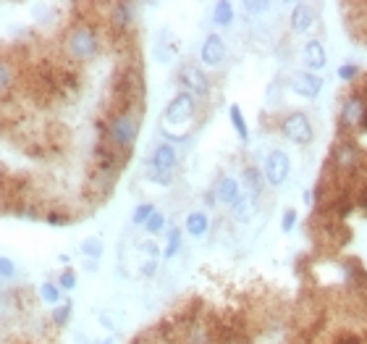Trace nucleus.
Returning <instances> with one entry per match:
<instances>
[{"mask_svg": "<svg viewBox=\"0 0 367 344\" xmlns=\"http://www.w3.org/2000/svg\"><path fill=\"white\" fill-rule=\"evenodd\" d=\"M139 126H142V108L110 113L105 121H100V142L129 155L137 137H139Z\"/></svg>", "mask_w": 367, "mask_h": 344, "instance_id": "nucleus-1", "label": "nucleus"}, {"mask_svg": "<svg viewBox=\"0 0 367 344\" xmlns=\"http://www.w3.org/2000/svg\"><path fill=\"white\" fill-rule=\"evenodd\" d=\"M60 47H63V56L73 63H89L92 58H97V53L103 47V37H100L95 24L73 21L71 27L63 32Z\"/></svg>", "mask_w": 367, "mask_h": 344, "instance_id": "nucleus-2", "label": "nucleus"}, {"mask_svg": "<svg viewBox=\"0 0 367 344\" xmlns=\"http://www.w3.org/2000/svg\"><path fill=\"white\" fill-rule=\"evenodd\" d=\"M194 113H197V98L187 90L176 92L163 113V135L174 142H184L194 126Z\"/></svg>", "mask_w": 367, "mask_h": 344, "instance_id": "nucleus-3", "label": "nucleus"}, {"mask_svg": "<svg viewBox=\"0 0 367 344\" xmlns=\"http://www.w3.org/2000/svg\"><path fill=\"white\" fill-rule=\"evenodd\" d=\"M110 100H113V111H129V108H142L145 100V76L139 63H129L123 69H118L113 76V90H110Z\"/></svg>", "mask_w": 367, "mask_h": 344, "instance_id": "nucleus-4", "label": "nucleus"}, {"mask_svg": "<svg viewBox=\"0 0 367 344\" xmlns=\"http://www.w3.org/2000/svg\"><path fill=\"white\" fill-rule=\"evenodd\" d=\"M331 165L341 176H354L362 171V150L352 137H341L333 145V155H331Z\"/></svg>", "mask_w": 367, "mask_h": 344, "instance_id": "nucleus-5", "label": "nucleus"}, {"mask_svg": "<svg viewBox=\"0 0 367 344\" xmlns=\"http://www.w3.org/2000/svg\"><path fill=\"white\" fill-rule=\"evenodd\" d=\"M279 132L283 135V139H289L294 145H309L315 139V126L305 111H292L279 121Z\"/></svg>", "mask_w": 367, "mask_h": 344, "instance_id": "nucleus-6", "label": "nucleus"}, {"mask_svg": "<svg viewBox=\"0 0 367 344\" xmlns=\"http://www.w3.org/2000/svg\"><path fill=\"white\" fill-rule=\"evenodd\" d=\"M178 165V152L171 142H161L150 155V179L158 184H171Z\"/></svg>", "mask_w": 367, "mask_h": 344, "instance_id": "nucleus-7", "label": "nucleus"}, {"mask_svg": "<svg viewBox=\"0 0 367 344\" xmlns=\"http://www.w3.org/2000/svg\"><path fill=\"white\" fill-rule=\"evenodd\" d=\"M289 174H292V158H289L283 150H270L263 163L265 184H270V187H283L286 179H289Z\"/></svg>", "mask_w": 367, "mask_h": 344, "instance_id": "nucleus-8", "label": "nucleus"}, {"mask_svg": "<svg viewBox=\"0 0 367 344\" xmlns=\"http://www.w3.org/2000/svg\"><path fill=\"white\" fill-rule=\"evenodd\" d=\"M367 113V98L362 90H352L341 100V126L344 129H359L362 116Z\"/></svg>", "mask_w": 367, "mask_h": 344, "instance_id": "nucleus-9", "label": "nucleus"}, {"mask_svg": "<svg viewBox=\"0 0 367 344\" xmlns=\"http://www.w3.org/2000/svg\"><path fill=\"white\" fill-rule=\"evenodd\" d=\"M178 82H181L184 90L191 92L194 98H207V95H210V79H207V74L197 63H184V66L178 69Z\"/></svg>", "mask_w": 367, "mask_h": 344, "instance_id": "nucleus-10", "label": "nucleus"}, {"mask_svg": "<svg viewBox=\"0 0 367 344\" xmlns=\"http://www.w3.org/2000/svg\"><path fill=\"white\" fill-rule=\"evenodd\" d=\"M223 60H226V43L220 34L213 32V34H207L202 47H200V63L205 69H218V66H223Z\"/></svg>", "mask_w": 367, "mask_h": 344, "instance_id": "nucleus-11", "label": "nucleus"}, {"mask_svg": "<svg viewBox=\"0 0 367 344\" xmlns=\"http://www.w3.org/2000/svg\"><path fill=\"white\" fill-rule=\"evenodd\" d=\"M289 87H292L299 98L305 100H315L320 92H323V79L318 74H309V71H296L289 79Z\"/></svg>", "mask_w": 367, "mask_h": 344, "instance_id": "nucleus-12", "label": "nucleus"}, {"mask_svg": "<svg viewBox=\"0 0 367 344\" xmlns=\"http://www.w3.org/2000/svg\"><path fill=\"white\" fill-rule=\"evenodd\" d=\"M108 21L116 32L126 34L137 24V8L132 3H110L108 5Z\"/></svg>", "mask_w": 367, "mask_h": 344, "instance_id": "nucleus-13", "label": "nucleus"}, {"mask_svg": "<svg viewBox=\"0 0 367 344\" xmlns=\"http://www.w3.org/2000/svg\"><path fill=\"white\" fill-rule=\"evenodd\" d=\"M241 181L234 179V176H220L215 181V187H213V197H215V203L220 205H226V208H231L236 200L241 197Z\"/></svg>", "mask_w": 367, "mask_h": 344, "instance_id": "nucleus-14", "label": "nucleus"}, {"mask_svg": "<svg viewBox=\"0 0 367 344\" xmlns=\"http://www.w3.org/2000/svg\"><path fill=\"white\" fill-rule=\"evenodd\" d=\"M315 24V8L312 3H294L292 16H289V27L294 34H307Z\"/></svg>", "mask_w": 367, "mask_h": 344, "instance_id": "nucleus-15", "label": "nucleus"}, {"mask_svg": "<svg viewBox=\"0 0 367 344\" xmlns=\"http://www.w3.org/2000/svg\"><path fill=\"white\" fill-rule=\"evenodd\" d=\"M305 71L309 74H318L328 66V56H325V45L320 40H307L305 43Z\"/></svg>", "mask_w": 367, "mask_h": 344, "instance_id": "nucleus-16", "label": "nucleus"}, {"mask_svg": "<svg viewBox=\"0 0 367 344\" xmlns=\"http://www.w3.org/2000/svg\"><path fill=\"white\" fill-rule=\"evenodd\" d=\"M19 84V69L16 60L5 53H0V98H8Z\"/></svg>", "mask_w": 367, "mask_h": 344, "instance_id": "nucleus-17", "label": "nucleus"}, {"mask_svg": "<svg viewBox=\"0 0 367 344\" xmlns=\"http://www.w3.org/2000/svg\"><path fill=\"white\" fill-rule=\"evenodd\" d=\"M257 213V197H252L250 192H241V197L231 205V218L236 224H250Z\"/></svg>", "mask_w": 367, "mask_h": 344, "instance_id": "nucleus-18", "label": "nucleus"}, {"mask_svg": "<svg viewBox=\"0 0 367 344\" xmlns=\"http://www.w3.org/2000/svg\"><path fill=\"white\" fill-rule=\"evenodd\" d=\"M184 229H187L189 237L202 240L207 234V229H210V216H207L205 210H191L189 216H187V221H184Z\"/></svg>", "mask_w": 367, "mask_h": 344, "instance_id": "nucleus-19", "label": "nucleus"}, {"mask_svg": "<svg viewBox=\"0 0 367 344\" xmlns=\"http://www.w3.org/2000/svg\"><path fill=\"white\" fill-rule=\"evenodd\" d=\"M265 184V176H263V171H257L254 165H247L244 168V174H241V190L244 192H250L252 197H260L263 195V187Z\"/></svg>", "mask_w": 367, "mask_h": 344, "instance_id": "nucleus-20", "label": "nucleus"}, {"mask_svg": "<svg viewBox=\"0 0 367 344\" xmlns=\"http://www.w3.org/2000/svg\"><path fill=\"white\" fill-rule=\"evenodd\" d=\"M236 19V11H234V3L231 0H218L215 5H213V24L220 27V30H226V27H231Z\"/></svg>", "mask_w": 367, "mask_h": 344, "instance_id": "nucleus-21", "label": "nucleus"}, {"mask_svg": "<svg viewBox=\"0 0 367 344\" xmlns=\"http://www.w3.org/2000/svg\"><path fill=\"white\" fill-rule=\"evenodd\" d=\"M228 119H231V126H234V132L239 135V139L247 145V142H250V126H247V119H244V113H241L239 105H231V108H228Z\"/></svg>", "mask_w": 367, "mask_h": 344, "instance_id": "nucleus-22", "label": "nucleus"}, {"mask_svg": "<svg viewBox=\"0 0 367 344\" xmlns=\"http://www.w3.org/2000/svg\"><path fill=\"white\" fill-rule=\"evenodd\" d=\"M103 250H105V244L100 237H87V240L82 242V255H84L87 260H92V263H97V260L103 257Z\"/></svg>", "mask_w": 367, "mask_h": 344, "instance_id": "nucleus-23", "label": "nucleus"}, {"mask_svg": "<svg viewBox=\"0 0 367 344\" xmlns=\"http://www.w3.org/2000/svg\"><path fill=\"white\" fill-rule=\"evenodd\" d=\"M155 216V205L152 203H139L132 213V224L134 226H147V221Z\"/></svg>", "mask_w": 367, "mask_h": 344, "instance_id": "nucleus-24", "label": "nucleus"}, {"mask_svg": "<svg viewBox=\"0 0 367 344\" xmlns=\"http://www.w3.org/2000/svg\"><path fill=\"white\" fill-rule=\"evenodd\" d=\"M181 250V229H171L168 231V244H165V250H163V257L165 260H174Z\"/></svg>", "mask_w": 367, "mask_h": 344, "instance_id": "nucleus-25", "label": "nucleus"}, {"mask_svg": "<svg viewBox=\"0 0 367 344\" xmlns=\"http://www.w3.org/2000/svg\"><path fill=\"white\" fill-rule=\"evenodd\" d=\"M60 295H63V289H60L58 284H53V282H45V284L40 286V299L47 302V305H58Z\"/></svg>", "mask_w": 367, "mask_h": 344, "instance_id": "nucleus-26", "label": "nucleus"}, {"mask_svg": "<svg viewBox=\"0 0 367 344\" xmlns=\"http://www.w3.org/2000/svg\"><path fill=\"white\" fill-rule=\"evenodd\" d=\"M50 321H53L58 329H63V326L71 321V302H66V305H58V308L50 313Z\"/></svg>", "mask_w": 367, "mask_h": 344, "instance_id": "nucleus-27", "label": "nucleus"}, {"mask_svg": "<svg viewBox=\"0 0 367 344\" xmlns=\"http://www.w3.org/2000/svg\"><path fill=\"white\" fill-rule=\"evenodd\" d=\"M333 208H336V216L338 218H346V216H352V210H354V200L349 195H341L333 203Z\"/></svg>", "mask_w": 367, "mask_h": 344, "instance_id": "nucleus-28", "label": "nucleus"}, {"mask_svg": "<svg viewBox=\"0 0 367 344\" xmlns=\"http://www.w3.org/2000/svg\"><path fill=\"white\" fill-rule=\"evenodd\" d=\"M145 229H147V234H152V237H155V234H163V231H165V216H163L161 210H155V216L147 221Z\"/></svg>", "mask_w": 367, "mask_h": 344, "instance_id": "nucleus-29", "label": "nucleus"}, {"mask_svg": "<svg viewBox=\"0 0 367 344\" xmlns=\"http://www.w3.org/2000/svg\"><path fill=\"white\" fill-rule=\"evenodd\" d=\"M359 76V66L357 63H344V66H338V79L341 82H354Z\"/></svg>", "mask_w": 367, "mask_h": 344, "instance_id": "nucleus-30", "label": "nucleus"}, {"mask_svg": "<svg viewBox=\"0 0 367 344\" xmlns=\"http://www.w3.org/2000/svg\"><path fill=\"white\" fill-rule=\"evenodd\" d=\"M76 282H79V279H76V273H73L71 268L60 271V279H58V286H60V289H69V292H71L73 286H76Z\"/></svg>", "mask_w": 367, "mask_h": 344, "instance_id": "nucleus-31", "label": "nucleus"}, {"mask_svg": "<svg viewBox=\"0 0 367 344\" xmlns=\"http://www.w3.org/2000/svg\"><path fill=\"white\" fill-rule=\"evenodd\" d=\"M270 8V3H265V0H247L244 3V11L252 16H257V14H265Z\"/></svg>", "mask_w": 367, "mask_h": 344, "instance_id": "nucleus-32", "label": "nucleus"}, {"mask_svg": "<svg viewBox=\"0 0 367 344\" xmlns=\"http://www.w3.org/2000/svg\"><path fill=\"white\" fill-rule=\"evenodd\" d=\"M0 276H3V279H14L16 276L14 260H8V257H3V255H0Z\"/></svg>", "mask_w": 367, "mask_h": 344, "instance_id": "nucleus-33", "label": "nucleus"}, {"mask_svg": "<svg viewBox=\"0 0 367 344\" xmlns=\"http://www.w3.org/2000/svg\"><path fill=\"white\" fill-rule=\"evenodd\" d=\"M294 224H296V210H286L283 218H281V229H283V231H292Z\"/></svg>", "mask_w": 367, "mask_h": 344, "instance_id": "nucleus-34", "label": "nucleus"}, {"mask_svg": "<svg viewBox=\"0 0 367 344\" xmlns=\"http://www.w3.org/2000/svg\"><path fill=\"white\" fill-rule=\"evenodd\" d=\"M47 221H50V224H56V226L69 224V216H60V213H47Z\"/></svg>", "mask_w": 367, "mask_h": 344, "instance_id": "nucleus-35", "label": "nucleus"}, {"mask_svg": "<svg viewBox=\"0 0 367 344\" xmlns=\"http://www.w3.org/2000/svg\"><path fill=\"white\" fill-rule=\"evenodd\" d=\"M155 271H158V260H147L145 266H142V273H145V276H155Z\"/></svg>", "mask_w": 367, "mask_h": 344, "instance_id": "nucleus-36", "label": "nucleus"}, {"mask_svg": "<svg viewBox=\"0 0 367 344\" xmlns=\"http://www.w3.org/2000/svg\"><path fill=\"white\" fill-rule=\"evenodd\" d=\"M359 208L367 210V184L362 187V192H359Z\"/></svg>", "mask_w": 367, "mask_h": 344, "instance_id": "nucleus-37", "label": "nucleus"}, {"mask_svg": "<svg viewBox=\"0 0 367 344\" xmlns=\"http://www.w3.org/2000/svg\"><path fill=\"white\" fill-rule=\"evenodd\" d=\"M302 200H305V205H312V203H315V192H305V195H302Z\"/></svg>", "mask_w": 367, "mask_h": 344, "instance_id": "nucleus-38", "label": "nucleus"}, {"mask_svg": "<svg viewBox=\"0 0 367 344\" xmlns=\"http://www.w3.org/2000/svg\"><path fill=\"white\" fill-rule=\"evenodd\" d=\"M359 129H362V132H367V113L362 116V124H359Z\"/></svg>", "mask_w": 367, "mask_h": 344, "instance_id": "nucleus-39", "label": "nucleus"}, {"mask_svg": "<svg viewBox=\"0 0 367 344\" xmlns=\"http://www.w3.org/2000/svg\"><path fill=\"white\" fill-rule=\"evenodd\" d=\"M103 344H116V342H113V336H108V339H105Z\"/></svg>", "mask_w": 367, "mask_h": 344, "instance_id": "nucleus-40", "label": "nucleus"}]
</instances>
